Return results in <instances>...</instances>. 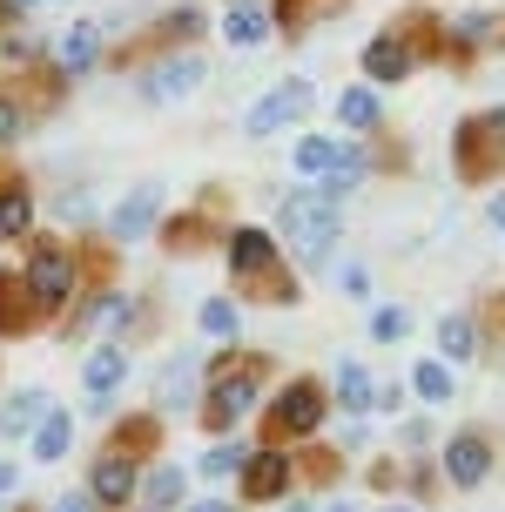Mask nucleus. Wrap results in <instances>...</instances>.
<instances>
[{
    "label": "nucleus",
    "mask_w": 505,
    "mask_h": 512,
    "mask_svg": "<svg viewBox=\"0 0 505 512\" xmlns=\"http://www.w3.org/2000/svg\"><path fill=\"white\" fill-rule=\"evenodd\" d=\"M277 230L303 263H317V256L337 243V230H344V203H337L330 189H290L277 203Z\"/></svg>",
    "instance_id": "1"
},
{
    "label": "nucleus",
    "mask_w": 505,
    "mask_h": 512,
    "mask_svg": "<svg viewBox=\"0 0 505 512\" xmlns=\"http://www.w3.org/2000/svg\"><path fill=\"white\" fill-rule=\"evenodd\" d=\"M223 250H229V270H236L243 283L270 290V304H297V283H283V277H277V256H283V250L270 243V230H250V223H243V230L229 236Z\"/></svg>",
    "instance_id": "2"
},
{
    "label": "nucleus",
    "mask_w": 505,
    "mask_h": 512,
    "mask_svg": "<svg viewBox=\"0 0 505 512\" xmlns=\"http://www.w3.org/2000/svg\"><path fill=\"white\" fill-rule=\"evenodd\" d=\"M458 176L465 182H485L492 169L505 162V108H492V115H472V122L458 128Z\"/></svg>",
    "instance_id": "3"
},
{
    "label": "nucleus",
    "mask_w": 505,
    "mask_h": 512,
    "mask_svg": "<svg viewBox=\"0 0 505 512\" xmlns=\"http://www.w3.org/2000/svg\"><path fill=\"white\" fill-rule=\"evenodd\" d=\"M310 108H317V88H310V81H277V88H270V95L243 115V135H250V142H263V135H277V128L303 122Z\"/></svg>",
    "instance_id": "4"
},
{
    "label": "nucleus",
    "mask_w": 505,
    "mask_h": 512,
    "mask_svg": "<svg viewBox=\"0 0 505 512\" xmlns=\"http://www.w3.org/2000/svg\"><path fill=\"white\" fill-rule=\"evenodd\" d=\"M21 277H27V297H34L41 310H61L68 290H75V256L61 250V243H34Z\"/></svg>",
    "instance_id": "5"
},
{
    "label": "nucleus",
    "mask_w": 505,
    "mask_h": 512,
    "mask_svg": "<svg viewBox=\"0 0 505 512\" xmlns=\"http://www.w3.org/2000/svg\"><path fill=\"white\" fill-rule=\"evenodd\" d=\"M202 75H209V68H202V54L176 48L169 61H155L149 75H142V95H149V102H189V95L202 88Z\"/></svg>",
    "instance_id": "6"
},
{
    "label": "nucleus",
    "mask_w": 505,
    "mask_h": 512,
    "mask_svg": "<svg viewBox=\"0 0 505 512\" xmlns=\"http://www.w3.org/2000/svg\"><path fill=\"white\" fill-rule=\"evenodd\" d=\"M256 391H263V358H250L243 371H223L216 391H209V425H236V418H250Z\"/></svg>",
    "instance_id": "7"
},
{
    "label": "nucleus",
    "mask_w": 505,
    "mask_h": 512,
    "mask_svg": "<svg viewBox=\"0 0 505 512\" xmlns=\"http://www.w3.org/2000/svg\"><path fill=\"white\" fill-rule=\"evenodd\" d=\"M411 68H418V48H411V41H404L398 27H384L378 41H371V48H364V75L378 81V88H398V81L411 75Z\"/></svg>",
    "instance_id": "8"
},
{
    "label": "nucleus",
    "mask_w": 505,
    "mask_h": 512,
    "mask_svg": "<svg viewBox=\"0 0 505 512\" xmlns=\"http://www.w3.org/2000/svg\"><path fill=\"white\" fill-rule=\"evenodd\" d=\"M135 486H142V479H135V465H128L122 452H101V459L88 465V492H95V506H128Z\"/></svg>",
    "instance_id": "9"
},
{
    "label": "nucleus",
    "mask_w": 505,
    "mask_h": 512,
    "mask_svg": "<svg viewBox=\"0 0 505 512\" xmlns=\"http://www.w3.org/2000/svg\"><path fill=\"white\" fill-rule=\"evenodd\" d=\"M277 432L303 438V432H317V418H324V398H317V384H283L277 391Z\"/></svg>",
    "instance_id": "10"
},
{
    "label": "nucleus",
    "mask_w": 505,
    "mask_h": 512,
    "mask_svg": "<svg viewBox=\"0 0 505 512\" xmlns=\"http://www.w3.org/2000/svg\"><path fill=\"white\" fill-rule=\"evenodd\" d=\"M155 216H162V189H155V182H142L135 196H122V203H115L108 230L122 236V243H135V236H149V230H155Z\"/></svg>",
    "instance_id": "11"
},
{
    "label": "nucleus",
    "mask_w": 505,
    "mask_h": 512,
    "mask_svg": "<svg viewBox=\"0 0 505 512\" xmlns=\"http://www.w3.org/2000/svg\"><path fill=\"white\" fill-rule=\"evenodd\" d=\"M95 61H101V27L95 21H75L54 41V68H61V75H88Z\"/></svg>",
    "instance_id": "12"
},
{
    "label": "nucleus",
    "mask_w": 505,
    "mask_h": 512,
    "mask_svg": "<svg viewBox=\"0 0 505 512\" xmlns=\"http://www.w3.org/2000/svg\"><path fill=\"white\" fill-rule=\"evenodd\" d=\"M445 472H452V486H479L485 472H492V445L479 432H465L445 445Z\"/></svg>",
    "instance_id": "13"
},
{
    "label": "nucleus",
    "mask_w": 505,
    "mask_h": 512,
    "mask_svg": "<svg viewBox=\"0 0 505 512\" xmlns=\"http://www.w3.org/2000/svg\"><path fill=\"white\" fill-rule=\"evenodd\" d=\"M344 7H351V0H277V14H270V21H277L283 34H317V27L337 21Z\"/></svg>",
    "instance_id": "14"
},
{
    "label": "nucleus",
    "mask_w": 505,
    "mask_h": 512,
    "mask_svg": "<svg viewBox=\"0 0 505 512\" xmlns=\"http://www.w3.org/2000/svg\"><path fill=\"white\" fill-rule=\"evenodd\" d=\"M223 41L236 54H256L263 41H270V14L263 7H243V0H229V14H223Z\"/></svg>",
    "instance_id": "15"
},
{
    "label": "nucleus",
    "mask_w": 505,
    "mask_h": 512,
    "mask_svg": "<svg viewBox=\"0 0 505 512\" xmlns=\"http://www.w3.org/2000/svg\"><path fill=\"white\" fill-rule=\"evenodd\" d=\"M128 378V351H115V344H101L95 358L81 364V384H88V398H95V411L108 405V391Z\"/></svg>",
    "instance_id": "16"
},
{
    "label": "nucleus",
    "mask_w": 505,
    "mask_h": 512,
    "mask_svg": "<svg viewBox=\"0 0 505 512\" xmlns=\"http://www.w3.org/2000/svg\"><path fill=\"white\" fill-rule=\"evenodd\" d=\"M283 486H290V459H283V452H256V459L243 465V492H250V499H283Z\"/></svg>",
    "instance_id": "17"
},
{
    "label": "nucleus",
    "mask_w": 505,
    "mask_h": 512,
    "mask_svg": "<svg viewBox=\"0 0 505 512\" xmlns=\"http://www.w3.org/2000/svg\"><path fill=\"white\" fill-rule=\"evenodd\" d=\"M344 155L351 142H337V135H297V176H330Z\"/></svg>",
    "instance_id": "18"
},
{
    "label": "nucleus",
    "mask_w": 505,
    "mask_h": 512,
    "mask_svg": "<svg viewBox=\"0 0 505 512\" xmlns=\"http://www.w3.org/2000/svg\"><path fill=\"white\" fill-rule=\"evenodd\" d=\"M41 418H48V391L34 384V391H14V398H7V411H0V432H7V438L41 432Z\"/></svg>",
    "instance_id": "19"
},
{
    "label": "nucleus",
    "mask_w": 505,
    "mask_h": 512,
    "mask_svg": "<svg viewBox=\"0 0 505 512\" xmlns=\"http://www.w3.org/2000/svg\"><path fill=\"white\" fill-rule=\"evenodd\" d=\"M337 122H344V128H378L384 122L378 88H344V95H337Z\"/></svg>",
    "instance_id": "20"
},
{
    "label": "nucleus",
    "mask_w": 505,
    "mask_h": 512,
    "mask_svg": "<svg viewBox=\"0 0 505 512\" xmlns=\"http://www.w3.org/2000/svg\"><path fill=\"white\" fill-rule=\"evenodd\" d=\"M27 277H14V270H0V331H21L27 324Z\"/></svg>",
    "instance_id": "21"
},
{
    "label": "nucleus",
    "mask_w": 505,
    "mask_h": 512,
    "mask_svg": "<svg viewBox=\"0 0 505 512\" xmlns=\"http://www.w3.org/2000/svg\"><path fill=\"white\" fill-rule=\"evenodd\" d=\"M155 34H162L169 48H189V41L202 34V7H189V0H182V7H169V14L155 21Z\"/></svg>",
    "instance_id": "22"
},
{
    "label": "nucleus",
    "mask_w": 505,
    "mask_h": 512,
    "mask_svg": "<svg viewBox=\"0 0 505 512\" xmlns=\"http://www.w3.org/2000/svg\"><path fill=\"white\" fill-rule=\"evenodd\" d=\"M68 445H75V418H68V411H54V418H41V432H34V452H41V459H61V452H68Z\"/></svg>",
    "instance_id": "23"
},
{
    "label": "nucleus",
    "mask_w": 505,
    "mask_h": 512,
    "mask_svg": "<svg viewBox=\"0 0 505 512\" xmlns=\"http://www.w3.org/2000/svg\"><path fill=\"white\" fill-rule=\"evenodd\" d=\"M27 223H34V196H27L21 182H7L0 189V236H21Z\"/></svg>",
    "instance_id": "24"
},
{
    "label": "nucleus",
    "mask_w": 505,
    "mask_h": 512,
    "mask_svg": "<svg viewBox=\"0 0 505 512\" xmlns=\"http://www.w3.org/2000/svg\"><path fill=\"white\" fill-rule=\"evenodd\" d=\"M438 351H445V358H472V351H479V324H472V317H445V324H438Z\"/></svg>",
    "instance_id": "25"
},
{
    "label": "nucleus",
    "mask_w": 505,
    "mask_h": 512,
    "mask_svg": "<svg viewBox=\"0 0 505 512\" xmlns=\"http://www.w3.org/2000/svg\"><path fill=\"white\" fill-rule=\"evenodd\" d=\"M492 34H499V14H458L452 48H492Z\"/></svg>",
    "instance_id": "26"
},
{
    "label": "nucleus",
    "mask_w": 505,
    "mask_h": 512,
    "mask_svg": "<svg viewBox=\"0 0 505 512\" xmlns=\"http://www.w3.org/2000/svg\"><path fill=\"white\" fill-rule=\"evenodd\" d=\"M337 398H344V411H371V378H364V364H337Z\"/></svg>",
    "instance_id": "27"
},
{
    "label": "nucleus",
    "mask_w": 505,
    "mask_h": 512,
    "mask_svg": "<svg viewBox=\"0 0 505 512\" xmlns=\"http://www.w3.org/2000/svg\"><path fill=\"white\" fill-rule=\"evenodd\" d=\"M182 398H189V358L162 371V384H155V411H176Z\"/></svg>",
    "instance_id": "28"
},
{
    "label": "nucleus",
    "mask_w": 505,
    "mask_h": 512,
    "mask_svg": "<svg viewBox=\"0 0 505 512\" xmlns=\"http://www.w3.org/2000/svg\"><path fill=\"white\" fill-rule=\"evenodd\" d=\"M418 398H431V405H445V398H452V371H445V364H418Z\"/></svg>",
    "instance_id": "29"
},
{
    "label": "nucleus",
    "mask_w": 505,
    "mask_h": 512,
    "mask_svg": "<svg viewBox=\"0 0 505 512\" xmlns=\"http://www.w3.org/2000/svg\"><path fill=\"white\" fill-rule=\"evenodd\" d=\"M202 331L209 337H236V304H229V297H209V304H202Z\"/></svg>",
    "instance_id": "30"
},
{
    "label": "nucleus",
    "mask_w": 505,
    "mask_h": 512,
    "mask_svg": "<svg viewBox=\"0 0 505 512\" xmlns=\"http://www.w3.org/2000/svg\"><path fill=\"white\" fill-rule=\"evenodd\" d=\"M243 465H250V452H243V445H216V452L202 459V472H209V479H229V472H243Z\"/></svg>",
    "instance_id": "31"
},
{
    "label": "nucleus",
    "mask_w": 505,
    "mask_h": 512,
    "mask_svg": "<svg viewBox=\"0 0 505 512\" xmlns=\"http://www.w3.org/2000/svg\"><path fill=\"white\" fill-rule=\"evenodd\" d=\"M404 331H411V317H404V310H391V304L371 317V337H378V344H391V337H404Z\"/></svg>",
    "instance_id": "32"
},
{
    "label": "nucleus",
    "mask_w": 505,
    "mask_h": 512,
    "mask_svg": "<svg viewBox=\"0 0 505 512\" xmlns=\"http://www.w3.org/2000/svg\"><path fill=\"white\" fill-rule=\"evenodd\" d=\"M21 128H27L21 102H14V95H0V149H7V142H21Z\"/></svg>",
    "instance_id": "33"
},
{
    "label": "nucleus",
    "mask_w": 505,
    "mask_h": 512,
    "mask_svg": "<svg viewBox=\"0 0 505 512\" xmlns=\"http://www.w3.org/2000/svg\"><path fill=\"white\" fill-rule=\"evenodd\" d=\"M176 492H182V472H176V465H162V472L149 479V499H155V506H169Z\"/></svg>",
    "instance_id": "34"
},
{
    "label": "nucleus",
    "mask_w": 505,
    "mask_h": 512,
    "mask_svg": "<svg viewBox=\"0 0 505 512\" xmlns=\"http://www.w3.org/2000/svg\"><path fill=\"white\" fill-rule=\"evenodd\" d=\"M48 512H95V492H61Z\"/></svg>",
    "instance_id": "35"
},
{
    "label": "nucleus",
    "mask_w": 505,
    "mask_h": 512,
    "mask_svg": "<svg viewBox=\"0 0 505 512\" xmlns=\"http://www.w3.org/2000/svg\"><path fill=\"white\" fill-rule=\"evenodd\" d=\"M0 54H7V61H27V54H34V41H27V34H7V48H0Z\"/></svg>",
    "instance_id": "36"
},
{
    "label": "nucleus",
    "mask_w": 505,
    "mask_h": 512,
    "mask_svg": "<svg viewBox=\"0 0 505 512\" xmlns=\"http://www.w3.org/2000/svg\"><path fill=\"white\" fill-rule=\"evenodd\" d=\"M485 216H492V223L505 230V196H492V209H485Z\"/></svg>",
    "instance_id": "37"
},
{
    "label": "nucleus",
    "mask_w": 505,
    "mask_h": 512,
    "mask_svg": "<svg viewBox=\"0 0 505 512\" xmlns=\"http://www.w3.org/2000/svg\"><path fill=\"white\" fill-rule=\"evenodd\" d=\"M14 479H21V472H14V465H0V492H14Z\"/></svg>",
    "instance_id": "38"
},
{
    "label": "nucleus",
    "mask_w": 505,
    "mask_h": 512,
    "mask_svg": "<svg viewBox=\"0 0 505 512\" xmlns=\"http://www.w3.org/2000/svg\"><path fill=\"white\" fill-rule=\"evenodd\" d=\"M189 512H229V506H223V499H202V506H189Z\"/></svg>",
    "instance_id": "39"
},
{
    "label": "nucleus",
    "mask_w": 505,
    "mask_h": 512,
    "mask_svg": "<svg viewBox=\"0 0 505 512\" xmlns=\"http://www.w3.org/2000/svg\"><path fill=\"white\" fill-rule=\"evenodd\" d=\"M7 7H14V14H27V7H41V0H7Z\"/></svg>",
    "instance_id": "40"
},
{
    "label": "nucleus",
    "mask_w": 505,
    "mask_h": 512,
    "mask_svg": "<svg viewBox=\"0 0 505 512\" xmlns=\"http://www.w3.org/2000/svg\"><path fill=\"white\" fill-rule=\"evenodd\" d=\"M324 512H357V506H351V499H337V506H324Z\"/></svg>",
    "instance_id": "41"
},
{
    "label": "nucleus",
    "mask_w": 505,
    "mask_h": 512,
    "mask_svg": "<svg viewBox=\"0 0 505 512\" xmlns=\"http://www.w3.org/2000/svg\"><path fill=\"white\" fill-rule=\"evenodd\" d=\"M384 512H411V506H384Z\"/></svg>",
    "instance_id": "42"
},
{
    "label": "nucleus",
    "mask_w": 505,
    "mask_h": 512,
    "mask_svg": "<svg viewBox=\"0 0 505 512\" xmlns=\"http://www.w3.org/2000/svg\"><path fill=\"white\" fill-rule=\"evenodd\" d=\"M243 7H256V0H243Z\"/></svg>",
    "instance_id": "43"
},
{
    "label": "nucleus",
    "mask_w": 505,
    "mask_h": 512,
    "mask_svg": "<svg viewBox=\"0 0 505 512\" xmlns=\"http://www.w3.org/2000/svg\"><path fill=\"white\" fill-rule=\"evenodd\" d=\"M290 512H303V506H290Z\"/></svg>",
    "instance_id": "44"
}]
</instances>
